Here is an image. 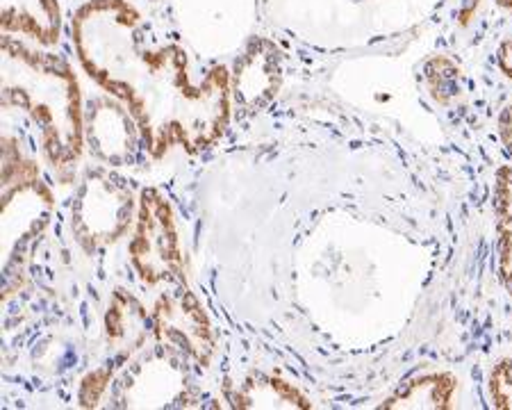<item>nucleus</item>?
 I'll return each instance as SVG.
<instances>
[{
    "instance_id": "1",
    "label": "nucleus",
    "mask_w": 512,
    "mask_h": 410,
    "mask_svg": "<svg viewBox=\"0 0 512 410\" xmlns=\"http://www.w3.org/2000/svg\"><path fill=\"white\" fill-rule=\"evenodd\" d=\"M71 37L82 69L126 105L155 158L173 146L196 153L224 135L226 67L194 78L180 39L148 21L132 0H87L73 14Z\"/></svg>"
},
{
    "instance_id": "2",
    "label": "nucleus",
    "mask_w": 512,
    "mask_h": 410,
    "mask_svg": "<svg viewBox=\"0 0 512 410\" xmlns=\"http://www.w3.org/2000/svg\"><path fill=\"white\" fill-rule=\"evenodd\" d=\"M3 108L23 110L41 128V144L57 167L80 158L85 108L64 57L3 35Z\"/></svg>"
},
{
    "instance_id": "3",
    "label": "nucleus",
    "mask_w": 512,
    "mask_h": 410,
    "mask_svg": "<svg viewBox=\"0 0 512 410\" xmlns=\"http://www.w3.org/2000/svg\"><path fill=\"white\" fill-rule=\"evenodd\" d=\"M128 251L132 265L148 285L180 281V276H183V262H180L171 210L158 192H144L139 224Z\"/></svg>"
},
{
    "instance_id": "4",
    "label": "nucleus",
    "mask_w": 512,
    "mask_h": 410,
    "mask_svg": "<svg viewBox=\"0 0 512 410\" xmlns=\"http://www.w3.org/2000/svg\"><path fill=\"white\" fill-rule=\"evenodd\" d=\"M85 130L92 153L107 164H123L132 158L137 139L142 137L135 117L117 98L103 92L85 108Z\"/></svg>"
},
{
    "instance_id": "5",
    "label": "nucleus",
    "mask_w": 512,
    "mask_h": 410,
    "mask_svg": "<svg viewBox=\"0 0 512 410\" xmlns=\"http://www.w3.org/2000/svg\"><path fill=\"white\" fill-rule=\"evenodd\" d=\"M155 333L167 347L180 349L201 363L212 349L208 319L189 292L160 297L155 306Z\"/></svg>"
},
{
    "instance_id": "6",
    "label": "nucleus",
    "mask_w": 512,
    "mask_h": 410,
    "mask_svg": "<svg viewBox=\"0 0 512 410\" xmlns=\"http://www.w3.org/2000/svg\"><path fill=\"white\" fill-rule=\"evenodd\" d=\"M132 196L110 178L92 176L78 201L76 221L80 233L96 242L117 240L130 224Z\"/></svg>"
},
{
    "instance_id": "7",
    "label": "nucleus",
    "mask_w": 512,
    "mask_h": 410,
    "mask_svg": "<svg viewBox=\"0 0 512 410\" xmlns=\"http://www.w3.org/2000/svg\"><path fill=\"white\" fill-rule=\"evenodd\" d=\"M3 35L19 37L39 48H53L62 37L60 0H3Z\"/></svg>"
},
{
    "instance_id": "8",
    "label": "nucleus",
    "mask_w": 512,
    "mask_h": 410,
    "mask_svg": "<svg viewBox=\"0 0 512 410\" xmlns=\"http://www.w3.org/2000/svg\"><path fill=\"white\" fill-rule=\"evenodd\" d=\"M280 87V53L267 39L255 41L246 51L242 64L237 62V98L249 108H262L278 94Z\"/></svg>"
},
{
    "instance_id": "9",
    "label": "nucleus",
    "mask_w": 512,
    "mask_h": 410,
    "mask_svg": "<svg viewBox=\"0 0 512 410\" xmlns=\"http://www.w3.org/2000/svg\"><path fill=\"white\" fill-rule=\"evenodd\" d=\"M458 381L447 372L419 374L403 383L381 408H451Z\"/></svg>"
},
{
    "instance_id": "10",
    "label": "nucleus",
    "mask_w": 512,
    "mask_h": 410,
    "mask_svg": "<svg viewBox=\"0 0 512 410\" xmlns=\"http://www.w3.org/2000/svg\"><path fill=\"white\" fill-rule=\"evenodd\" d=\"M494 226H497V267L506 292L512 297V164L494 176Z\"/></svg>"
},
{
    "instance_id": "11",
    "label": "nucleus",
    "mask_w": 512,
    "mask_h": 410,
    "mask_svg": "<svg viewBox=\"0 0 512 410\" xmlns=\"http://www.w3.org/2000/svg\"><path fill=\"white\" fill-rule=\"evenodd\" d=\"M490 399L499 410H512V360L503 358L490 374Z\"/></svg>"
},
{
    "instance_id": "12",
    "label": "nucleus",
    "mask_w": 512,
    "mask_h": 410,
    "mask_svg": "<svg viewBox=\"0 0 512 410\" xmlns=\"http://www.w3.org/2000/svg\"><path fill=\"white\" fill-rule=\"evenodd\" d=\"M499 137L503 146H506L508 155L512 158V103L506 105L499 114Z\"/></svg>"
},
{
    "instance_id": "13",
    "label": "nucleus",
    "mask_w": 512,
    "mask_h": 410,
    "mask_svg": "<svg viewBox=\"0 0 512 410\" xmlns=\"http://www.w3.org/2000/svg\"><path fill=\"white\" fill-rule=\"evenodd\" d=\"M497 67L503 76L512 80V37L501 41V46L497 51Z\"/></svg>"
},
{
    "instance_id": "14",
    "label": "nucleus",
    "mask_w": 512,
    "mask_h": 410,
    "mask_svg": "<svg viewBox=\"0 0 512 410\" xmlns=\"http://www.w3.org/2000/svg\"><path fill=\"white\" fill-rule=\"evenodd\" d=\"M497 5L503 7V10H510L512 12V0H497Z\"/></svg>"
}]
</instances>
